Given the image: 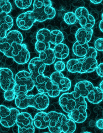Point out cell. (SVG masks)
<instances>
[{
    "label": "cell",
    "mask_w": 103,
    "mask_h": 133,
    "mask_svg": "<svg viewBox=\"0 0 103 133\" xmlns=\"http://www.w3.org/2000/svg\"><path fill=\"white\" fill-rule=\"evenodd\" d=\"M60 107L69 119L75 123H82L87 118V103L85 98L80 96L74 91L63 93L59 99Z\"/></svg>",
    "instance_id": "cell-1"
},
{
    "label": "cell",
    "mask_w": 103,
    "mask_h": 133,
    "mask_svg": "<svg viewBox=\"0 0 103 133\" xmlns=\"http://www.w3.org/2000/svg\"><path fill=\"white\" fill-rule=\"evenodd\" d=\"M97 50L92 47H89L87 53L84 57L78 59H71L67 63V68L69 72L80 74L91 73L95 71L98 65Z\"/></svg>",
    "instance_id": "cell-2"
},
{
    "label": "cell",
    "mask_w": 103,
    "mask_h": 133,
    "mask_svg": "<svg viewBox=\"0 0 103 133\" xmlns=\"http://www.w3.org/2000/svg\"><path fill=\"white\" fill-rule=\"evenodd\" d=\"M15 104L20 109L33 107L38 110H44L49 106V99L46 94L41 93L36 95L19 94L15 98Z\"/></svg>",
    "instance_id": "cell-3"
},
{
    "label": "cell",
    "mask_w": 103,
    "mask_h": 133,
    "mask_svg": "<svg viewBox=\"0 0 103 133\" xmlns=\"http://www.w3.org/2000/svg\"><path fill=\"white\" fill-rule=\"evenodd\" d=\"M50 118L48 130L52 133H73L76 130L75 123L64 114L56 111L48 113Z\"/></svg>",
    "instance_id": "cell-4"
},
{
    "label": "cell",
    "mask_w": 103,
    "mask_h": 133,
    "mask_svg": "<svg viewBox=\"0 0 103 133\" xmlns=\"http://www.w3.org/2000/svg\"><path fill=\"white\" fill-rule=\"evenodd\" d=\"M33 6L32 14L36 21L43 22L53 18L56 16V10L52 7V2L50 0H35Z\"/></svg>",
    "instance_id": "cell-5"
},
{
    "label": "cell",
    "mask_w": 103,
    "mask_h": 133,
    "mask_svg": "<svg viewBox=\"0 0 103 133\" xmlns=\"http://www.w3.org/2000/svg\"><path fill=\"white\" fill-rule=\"evenodd\" d=\"M15 85L13 90L16 95L27 94L35 87L33 80L30 72L21 70L15 75Z\"/></svg>",
    "instance_id": "cell-6"
},
{
    "label": "cell",
    "mask_w": 103,
    "mask_h": 133,
    "mask_svg": "<svg viewBox=\"0 0 103 133\" xmlns=\"http://www.w3.org/2000/svg\"><path fill=\"white\" fill-rule=\"evenodd\" d=\"M35 87L39 93L46 94L51 98H56L60 93L58 87L52 82L50 77L44 76V74L39 75L33 79Z\"/></svg>",
    "instance_id": "cell-7"
},
{
    "label": "cell",
    "mask_w": 103,
    "mask_h": 133,
    "mask_svg": "<svg viewBox=\"0 0 103 133\" xmlns=\"http://www.w3.org/2000/svg\"><path fill=\"white\" fill-rule=\"evenodd\" d=\"M6 56L12 58L15 62L19 64H24L30 61L31 55L25 44L16 43Z\"/></svg>",
    "instance_id": "cell-8"
},
{
    "label": "cell",
    "mask_w": 103,
    "mask_h": 133,
    "mask_svg": "<svg viewBox=\"0 0 103 133\" xmlns=\"http://www.w3.org/2000/svg\"><path fill=\"white\" fill-rule=\"evenodd\" d=\"M23 41L21 33L17 30H12L7 33L5 38L0 40V52L6 56L15 43L22 44Z\"/></svg>",
    "instance_id": "cell-9"
},
{
    "label": "cell",
    "mask_w": 103,
    "mask_h": 133,
    "mask_svg": "<svg viewBox=\"0 0 103 133\" xmlns=\"http://www.w3.org/2000/svg\"><path fill=\"white\" fill-rule=\"evenodd\" d=\"M19 113L16 108H9L3 105H0V124L9 128L13 127Z\"/></svg>",
    "instance_id": "cell-10"
},
{
    "label": "cell",
    "mask_w": 103,
    "mask_h": 133,
    "mask_svg": "<svg viewBox=\"0 0 103 133\" xmlns=\"http://www.w3.org/2000/svg\"><path fill=\"white\" fill-rule=\"evenodd\" d=\"M16 124L18 127L19 133H33L35 128L32 115L27 112L19 113L16 119Z\"/></svg>",
    "instance_id": "cell-11"
},
{
    "label": "cell",
    "mask_w": 103,
    "mask_h": 133,
    "mask_svg": "<svg viewBox=\"0 0 103 133\" xmlns=\"http://www.w3.org/2000/svg\"><path fill=\"white\" fill-rule=\"evenodd\" d=\"M74 14L82 28L90 29L93 28L95 23V21L94 17L89 13V11L86 8L84 7L78 8Z\"/></svg>",
    "instance_id": "cell-12"
},
{
    "label": "cell",
    "mask_w": 103,
    "mask_h": 133,
    "mask_svg": "<svg viewBox=\"0 0 103 133\" xmlns=\"http://www.w3.org/2000/svg\"><path fill=\"white\" fill-rule=\"evenodd\" d=\"M50 36L51 31L47 28L41 29L37 33L35 49L38 52L50 48Z\"/></svg>",
    "instance_id": "cell-13"
},
{
    "label": "cell",
    "mask_w": 103,
    "mask_h": 133,
    "mask_svg": "<svg viewBox=\"0 0 103 133\" xmlns=\"http://www.w3.org/2000/svg\"><path fill=\"white\" fill-rule=\"evenodd\" d=\"M15 85L14 75L7 68H0V87L4 91L13 89Z\"/></svg>",
    "instance_id": "cell-14"
},
{
    "label": "cell",
    "mask_w": 103,
    "mask_h": 133,
    "mask_svg": "<svg viewBox=\"0 0 103 133\" xmlns=\"http://www.w3.org/2000/svg\"><path fill=\"white\" fill-rule=\"evenodd\" d=\"M53 83L58 87L60 91L65 92L71 88L72 82L69 78L64 76L61 72H53L50 77Z\"/></svg>",
    "instance_id": "cell-15"
},
{
    "label": "cell",
    "mask_w": 103,
    "mask_h": 133,
    "mask_svg": "<svg viewBox=\"0 0 103 133\" xmlns=\"http://www.w3.org/2000/svg\"><path fill=\"white\" fill-rule=\"evenodd\" d=\"M36 22L33 16L32 11H28L20 14L16 19V23L18 27L23 31L30 30Z\"/></svg>",
    "instance_id": "cell-16"
},
{
    "label": "cell",
    "mask_w": 103,
    "mask_h": 133,
    "mask_svg": "<svg viewBox=\"0 0 103 133\" xmlns=\"http://www.w3.org/2000/svg\"><path fill=\"white\" fill-rule=\"evenodd\" d=\"M46 66L39 57L32 58L28 64V69L32 79L39 75L43 74L46 69Z\"/></svg>",
    "instance_id": "cell-17"
},
{
    "label": "cell",
    "mask_w": 103,
    "mask_h": 133,
    "mask_svg": "<svg viewBox=\"0 0 103 133\" xmlns=\"http://www.w3.org/2000/svg\"><path fill=\"white\" fill-rule=\"evenodd\" d=\"M33 120V124L37 128L39 129H45L48 127L50 118L48 113L44 111H39L35 115Z\"/></svg>",
    "instance_id": "cell-18"
},
{
    "label": "cell",
    "mask_w": 103,
    "mask_h": 133,
    "mask_svg": "<svg viewBox=\"0 0 103 133\" xmlns=\"http://www.w3.org/2000/svg\"><path fill=\"white\" fill-rule=\"evenodd\" d=\"M93 34V29L80 28L75 33L77 42L80 44L88 43L92 38Z\"/></svg>",
    "instance_id": "cell-19"
},
{
    "label": "cell",
    "mask_w": 103,
    "mask_h": 133,
    "mask_svg": "<svg viewBox=\"0 0 103 133\" xmlns=\"http://www.w3.org/2000/svg\"><path fill=\"white\" fill-rule=\"evenodd\" d=\"M94 85L88 81H82L77 83L74 87L75 92L79 94L80 96L86 98L89 93L93 88Z\"/></svg>",
    "instance_id": "cell-20"
},
{
    "label": "cell",
    "mask_w": 103,
    "mask_h": 133,
    "mask_svg": "<svg viewBox=\"0 0 103 133\" xmlns=\"http://www.w3.org/2000/svg\"><path fill=\"white\" fill-rule=\"evenodd\" d=\"M86 98L89 102L92 104H98L101 102L103 99L102 91L98 87H94L90 90Z\"/></svg>",
    "instance_id": "cell-21"
},
{
    "label": "cell",
    "mask_w": 103,
    "mask_h": 133,
    "mask_svg": "<svg viewBox=\"0 0 103 133\" xmlns=\"http://www.w3.org/2000/svg\"><path fill=\"white\" fill-rule=\"evenodd\" d=\"M39 58L46 65H50L52 64L56 59L53 49L51 48L40 52Z\"/></svg>",
    "instance_id": "cell-22"
},
{
    "label": "cell",
    "mask_w": 103,
    "mask_h": 133,
    "mask_svg": "<svg viewBox=\"0 0 103 133\" xmlns=\"http://www.w3.org/2000/svg\"><path fill=\"white\" fill-rule=\"evenodd\" d=\"M53 51L56 58L60 60L65 59L69 54V49L67 45L61 43L56 45L53 48Z\"/></svg>",
    "instance_id": "cell-23"
},
{
    "label": "cell",
    "mask_w": 103,
    "mask_h": 133,
    "mask_svg": "<svg viewBox=\"0 0 103 133\" xmlns=\"http://www.w3.org/2000/svg\"><path fill=\"white\" fill-rule=\"evenodd\" d=\"M89 47L88 43L80 44L78 42H75L73 45V52L77 57H84L87 53Z\"/></svg>",
    "instance_id": "cell-24"
},
{
    "label": "cell",
    "mask_w": 103,
    "mask_h": 133,
    "mask_svg": "<svg viewBox=\"0 0 103 133\" xmlns=\"http://www.w3.org/2000/svg\"><path fill=\"white\" fill-rule=\"evenodd\" d=\"M13 19L10 16L5 13L0 14V25L8 31L13 26Z\"/></svg>",
    "instance_id": "cell-25"
},
{
    "label": "cell",
    "mask_w": 103,
    "mask_h": 133,
    "mask_svg": "<svg viewBox=\"0 0 103 133\" xmlns=\"http://www.w3.org/2000/svg\"><path fill=\"white\" fill-rule=\"evenodd\" d=\"M64 40V36L60 31L55 30L51 31L50 42L54 45L62 43Z\"/></svg>",
    "instance_id": "cell-26"
},
{
    "label": "cell",
    "mask_w": 103,
    "mask_h": 133,
    "mask_svg": "<svg viewBox=\"0 0 103 133\" xmlns=\"http://www.w3.org/2000/svg\"><path fill=\"white\" fill-rule=\"evenodd\" d=\"M0 10L2 13L7 15L10 14L12 10V5L9 1L0 0Z\"/></svg>",
    "instance_id": "cell-27"
},
{
    "label": "cell",
    "mask_w": 103,
    "mask_h": 133,
    "mask_svg": "<svg viewBox=\"0 0 103 133\" xmlns=\"http://www.w3.org/2000/svg\"><path fill=\"white\" fill-rule=\"evenodd\" d=\"M63 19L64 22L69 25L74 24L77 20L75 14L72 12H68L66 13L64 16Z\"/></svg>",
    "instance_id": "cell-28"
},
{
    "label": "cell",
    "mask_w": 103,
    "mask_h": 133,
    "mask_svg": "<svg viewBox=\"0 0 103 133\" xmlns=\"http://www.w3.org/2000/svg\"><path fill=\"white\" fill-rule=\"evenodd\" d=\"M15 3L16 6L19 9L25 10L31 6L32 1V0H28V1H27V0H16L15 1Z\"/></svg>",
    "instance_id": "cell-29"
},
{
    "label": "cell",
    "mask_w": 103,
    "mask_h": 133,
    "mask_svg": "<svg viewBox=\"0 0 103 133\" xmlns=\"http://www.w3.org/2000/svg\"><path fill=\"white\" fill-rule=\"evenodd\" d=\"M3 97L7 101H13L14 99H15L16 95L13 89H12V90L5 91V93H4V94H3Z\"/></svg>",
    "instance_id": "cell-30"
},
{
    "label": "cell",
    "mask_w": 103,
    "mask_h": 133,
    "mask_svg": "<svg viewBox=\"0 0 103 133\" xmlns=\"http://www.w3.org/2000/svg\"><path fill=\"white\" fill-rule=\"evenodd\" d=\"M66 67L65 64L62 61H59L56 62L54 64V69L56 72H61L64 71Z\"/></svg>",
    "instance_id": "cell-31"
},
{
    "label": "cell",
    "mask_w": 103,
    "mask_h": 133,
    "mask_svg": "<svg viewBox=\"0 0 103 133\" xmlns=\"http://www.w3.org/2000/svg\"><path fill=\"white\" fill-rule=\"evenodd\" d=\"M102 43H103L102 38H98L95 41V43H94L95 48H94L97 51H98L99 52H102L103 51Z\"/></svg>",
    "instance_id": "cell-32"
},
{
    "label": "cell",
    "mask_w": 103,
    "mask_h": 133,
    "mask_svg": "<svg viewBox=\"0 0 103 133\" xmlns=\"http://www.w3.org/2000/svg\"><path fill=\"white\" fill-rule=\"evenodd\" d=\"M96 72L98 75L99 77L102 78L103 77V63H100L99 64H98L96 68Z\"/></svg>",
    "instance_id": "cell-33"
},
{
    "label": "cell",
    "mask_w": 103,
    "mask_h": 133,
    "mask_svg": "<svg viewBox=\"0 0 103 133\" xmlns=\"http://www.w3.org/2000/svg\"><path fill=\"white\" fill-rule=\"evenodd\" d=\"M7 34V31L0 25V40L5 38Z\"/></svg>",
    "instance_id": "cell-34"
},
{
    "label": "cell",
    "mask_w": 103,
    "mask_h": 133,
    "mask_svg": "<svg viewBox=\"0 0 103 133\" xmlns=\"http://www.w3.org/2000/svg\"><path fill=\"white\" fill-rule=\"evenodd\" d=\"M102 123H103L102 119H100L98 120L96 122V126L97 127V128L99 129H103Z\"/></svg>",
    "instance_id": "cell-35"
},
{
    "label": "cell",
    "mask_w": 103,
    "mask_h": 133,
    "mask_svg": "<svg viewBox=\"0 0 103 133\" xmlns=\"http://www.w3.org/2000/svg\"><path fill=\"white\" fill-rule=\"evenodd\" d=\"M99 27L100 30L102 32H103V28H102V27H103V21H102V19H101L100 21L99 25Z\"/></svg>",
    "instance_id": "cell-36"
},
{
    "label": "cell",
    "mask_w": 103,
    "mask_h": 133,
    "mask_svg": "<svg viewBox=\"0 0 103 133\" xmlns=\"http://www.w3.org/2000/svg\"><path fill=\"white\" fill-rule=\"evenodd\" d=\"M102 0H100V1H93V0H91L90 2H91L92 3L94 4V5H98V4H99L102 2Z\"/></svg>",
    "instance_id": "cell-37"
},
{
    "label": "cell",
    "mask_w": 103,
    "mask_h": 133,
    "mask_svg": "<svg viewBox=\"0 0 103 133\" xmlns=\"http://www.w3.org/2000/svg\"><path fill=\"white\" fill-rule=\"evenodd\" d=\"M102 84H103V81H102L101 82H100V84H99V86H100V89L102 91Z\"/></svg>",
    "instance_id": "cell-38"
},
{
    "label": "cell",
    "mask_w": 103,
    "mask_h": 133,
    "mask_svg": "<svg viewBox=\"0 0 103 133\" xmlns=\"http://www.w3.org/2000/svg\"><path fill=\"white\" fill-rule=\"evenodd\" d=\"M2 14V12H1V10H0V14Z\"/></svg>",
    "instance_id": "cell-39"
}]
</instances>
